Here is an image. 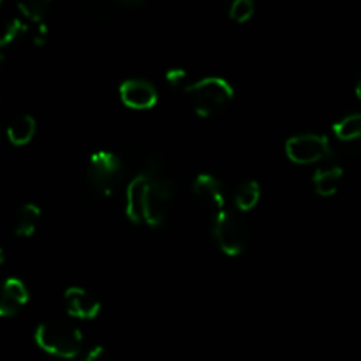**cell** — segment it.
<instances>
[{
	"mask_svg": "<svg viewBox=\"0 0 361 361\" xmlns=\"http://www.w3.org/2000/svg\"><path fill=\"white\" fill-rule=\"evenodd\" d=\"M35 344L48 355L69 360L81 353L83 335L76 326L63 321H48L35 330Z\"/></svg>",
	"mask_w": 361,
	"mask_h": 361,
	"instance_id": "cell-1",
	"label": "cell"
},
{
	"mask_svg": "<svg viewBox=\"0 0 361 361\" xmlns=\"http://www.w3.org/2000/svg\"><path fill=\"white\" fill-rule=\"evenodd\" d=\"M192 109L200 116L210 118V116L221 113L235 97L231 83L224 78L210 76L196 81L185 90Z\"/></svg>",
	"mask_w": 361,
	"mask_h": 361,
	"instance_id": "cell-2",
	"label": "cell"
},
{
	"mask_svg": "<svg viewBox=\"0 0 361 361\" xmlns=\"http://www.w3.org/2000/svg\"><path fill=\"white\" fill-rule=\"evenodd\" d=\"M123 168L120 159L111 152H95L88 159L87 180L97 196L109 197L122 182Z\"/></svg>",
	"mask_w": 361,
	"mask_h": 361,
	"instance_id": "cell-3",
	"label": "cell"
},
{
	"mask_svg": "<svg viewBox=\"0 0 361 361\" xmlns=\"http://www.w3.org/2000/svg\"><path fill=\"white\" fill-rule=\"evenodd\" d=\"M212 235L226 256H240L249 243V229L238 215L224 210L212 219Z\"/></svg>",
	"mask_w": 361,
	"mask_h": 361,
	"instance_id": "cell-4",
	"label": "cell"
},
{
	"mask_svg": "<svg viewBox=\"0 0 361 361\" xmlns=\"http://www.w3.org/2000/svg\"><path fill=\"white\" fill-rule=\"evenodd\" d=\"M175 200V183L168 178H152L148 187L147 210H145V222L152 228H159L168 219Z\"/></svg>",
	"mask_w": 361,
	"mask_h": 361,
	"instance_id": "cell-5",
	"label": "cell"
},
{
	"mask_svg": "<svg viewBox=\"0 0 361 361\" xmlns=\"http://www.w3.org/2000/svg\"><path fill=\"white\" fill-rule=\"evenodd\" d=\"M286 154L295 164H314L330 157V141L317 134H300L286 143Z\"/></svg>",
	"mask_w": 361,
	"mask_h": 361,
	"instance_id": "cell-6",
	"label": "cell"
},
{
	"mask_svg": "<svg viewBox=\"0 0 361 361\" xmlns=\"http://www.w3.org/2000/svg\"><path fill=\"white\" fill-rule=\"evenodd\" d=\"M194 196L212 214V219L217 217L226 210V197L222 185L208 173H201L194 180Z\"/></svg>",
	"mask_w": 361,
	"mask_h": 361,
	"instance_id": "cell-7",
	"label": "cell"
},
{
	"mask_svg": "<svg viewBox=\"0 0 361 361\" xmlns=\"http://www.w3.org/2000/svg\"><path fill=\"white\" fill-rule=\"evenodd\" d=\"M154 176L141 173V175L134 176L133 182L127 187L126 196V215L129 217L130 222L140 224L145 222V210H147V196L148 187Z\"/></svg>",
	"mask_w": 361,
	"mask_h": 361,
	"instance_id": "cell-8",
	"label": "cell"
},
{
	"mask_svg": "<svg viewBox=\"0 0 361 361\" xmlns=\"http://www.w3.org/2000/svg\"><path fill=\"white\" fill-rule=\"evenodd\" d=\"M120 99L127 108L150 109L157 104V90L145 80H127L120 85Z\"/></svg>",
	"mask_w": 361,
	"mask_h": 361,
	"instance_id": "cell-9",
	"label": "cell"
},
{
	"mask_svg": "<svg viewBox=\"0 0 361 361\" xmlns=\"http://www.w3.org/2000/svg\"><path fill=\"white\" fill-rule=\"evenodd\" d=\"M67 312L76 319H94L101 312V302L83 288H71L63 295Z\"/></svg>",
	"mask_w": 361,
	"mask_h": 361,
	"instance_id": "cell-10",
	"label": "cell"
},
{
	"mask_svg": "<svg viewBox=\"0 0 361 361\" xmlns=\"http://www.w3.org/2000/svg\"><path fill=\"white\" fill-rule=\"evenodd\" d=\"M28 302V289L20 279H7L0 298V316H16Z\"/></svg>",
	"mask_w": 361,
	"mask_h": 361,
	"instance_id": "cell-11",
	"label": "cell"
},
{
	"mask_svg": "<svg viewBox=\"0 0 361 361\" xmlns=\"http://www.w3.org/2000/svg\"><path fill=\"white\" fill-rule=\"evenodd\" d=\"M342 176H344V169L341 166H324V168L316 169L312 176L314 189L319 196H334L341 187Z\"/></svg>",
	"mask_w": 361,
	"mask_h": 361,
	"instance_id": "cell-12",
	"label": "cell"
},
{
	"mask_svg": "<svg viewBox=\"0 0 361 361\" xmlns=\"http://www.w3.org/2000/svg\"><path fill=\"white\" fill-rule=\"evenodd\" d=\"M42 214H41V208L34 203H28L23 204L20 210H16L13 217V229L18 236H27L34 235V231L37 229L39 221H41Z\"/></svg>",
	"mask_w": 361,
	"mask_h": 361,
	"instance_id": "cell-13",
	"label": "cell"
},
{
	"mask_svg": "<svg viewBox=\"0 0 361 361\" xmlns=\"http://www.w3.org/2000/svg\"><path fill=\"white\" fill-rule=\"evenodd\" d=\"M35 129H37V126H35L34 116L20 115L7 127V137H9V141L14 147H23V145L30 143L35 134Z\"/></svg>",
	"mask_w": 361,
	"mask_h": 361,
	"instance_id": "cell-14",
	"label": "cell"
},
{
	"mask_svg": "<svg viewBox=\"0 0 361 361\" xmlns=\"http://www.w3.org/2000/svg\"><path fill=\"white\" fill-rule=\"evenodd\" d=\"M261 197V187L259 183L249 180V182H243L238 189L235 190V204L240 212H249L259 203Z\"/></svg>",
	"mask_w": 361,
	"mask_h": 361,
	"instance_id": "cell-15",
	"label": "cell"
},
{
	"mask_svg": "<svg viewBox=\"0 0 361 361\" xmlns=\"http://www.w3.org/2000/svg\"><path fill=\"white\" fill-rule=\"evenodd\" d=\"M334 133L338 140L349 143H361V113L349 115L334 126Z\"/></svg>",
	"mask_w": 361,
	"mask_h": 361,
	"instance_id": "cell-16",
	"label": "cell"
},
{
	"mask_svg": "<svg viewBox=\"0 0 361 361\" xmlns=\"http://www.w3.org/2000/svg\"><path fill=\"white\" fill-rule=\"evenodd\" d=\"M49 2L51 0H16V6L27 20L35 25H42L49 9Z\"/></svg>",
	"mask_w": 361,
	"mask_h": 361,
	"instance_id": "cell-17",
	"label": "cell"
},
{
	"mask_svg": "<svg viewBox=\"0 0 361 361\" xmlns=\"http://www.w3.org/2000/svg\"><path fill=\"white\" fill-rule=\"evenodd\" d=\"M116 6H118L116 0H83L85 13L95 21L111 20Z\"/></svg>",
	"mask_w": 361,
	"mask_h": 361,
	"instance_id": "cell-18",
	"label": "cell"
},
{
	"mask_svg": "<svg viewBox=\"0 0 361 361\" xmlns=\"http://www.w3.org/2000/svg\"><path fill=\"white\" fill-rule=\"evenodd\" d=\"M226 6H228V14L233 21L236 23H245L252 18L256 6H254V0H226Z\"/></svg>",
	"mask_w": 361,
	"mask_h": 361,
	"instance_id": "cell-19",
	"label": "cell"
},
{
	"mask_svg": "<svg viewBox=\"0 0 361 361\" xmlns=\"http://www.w3.org/2000/svg\"><path fill=\"white\" fill-rule=\"evenodd\" d=\"M27 32H28L27 23H23V21L18 20V18H14V20L11 21L6 28H4L2 39H0V46H2V48H6V46L13 44L14 41H18L20 37H23Z\"/></svg>",
	"mask_w": 361,
	"mask_h": 361,
	"instance_id": "cell-20",
	"label": "cell"
},
{
	"mask_svg": "<svg viewBox=\"0 0 361 361\" xmlns=\"http://www.w3.org/2000/svg\"><path fill=\"white\" fill-rule=\"evenodd\" d=\"M166 81H168V85L171 88H176V90H187V88L190 87V81H189V74L185 73L183 69H169L168 73H166Z\"/></svg>",
	"mask_w": 361,
	"mask_h": 361,
	"instance_id": "cell-21",
	"label": "cell"
},
{
	"mask_svg": "<svg viewBox=\"0 0 361 361\" xmlns=\"http://www.w3.org/2000/svg\"><path fill=\"white\" fill-rule=\"evenodd\" d=\"M81 361H108V353H106L104 348L97 345V348L90 349Z\"/></svg>",
	"mask_w": 361,
	"mask_h": 361,
	"instance_id": "cell-22",
	"label": "cell"
},
{
	"mask_svg": "<svg viewBox=\"0 0 361 361\" xmlns=\"http://www.w3.org/2000/svg\"><path fill=\"white\" fill-rule=\"evenodd\" d=\"M116 2H118V6L130 7V9H133V7H140L145 0H116Z\"/></svg>",
	"mask_w": 361,
	"mask_h": 361,
	"instance_id": "cell-23",
	"label": "cell"
},
{
	"mask_svg": "<svg viewBox=\"0 0 361 361\" xmlns=\"http://www.w3.org/2000/svg\"><path fill=\"white\" fill-rule=\"evenodd\" d=\"M356 97H358L361 101V76H360L358 83H356Z\"/></svg>",
	"mask_w": 361,
	"mask_h": 361,
	"instance_id": "cell-24",
	"label": "cell"
}]
</instances>
